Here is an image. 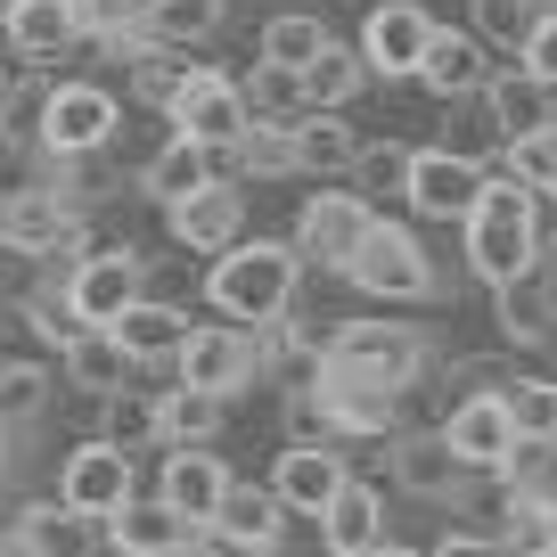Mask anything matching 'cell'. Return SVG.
Masks as SVG:
<instances>
[{
  "mask_svg": "<svg viewBox=\"0 0 557 557\" xmlns=\"http://www.w3.org/2000/svg\"><path fill=\"white\" fill-rule=\"evenodd\" d=\"M304 246L296 238H238L222 255H206V312L246 320V329H271L304 304Z\"/></svg>",
  "mask_w": 557,
  "mask_h": 557,
  "instance_id": "cell-1",
  "label": "cell"
},
{
  "mask_svg": "<svg viewBox=\"0 0 557 557\" xmlns=\"http://www.w3.org/2000/svg\"><path fill=\"white\" fill-rule=\"evenodd\" d=\"M541 189L533 181H517V173H492L484 181V206L459 222V262H468V278L475 287H508V278H524V271H541Z\"/></svg>",
  "mask_w": 557,
  "mask_h": 557,
  "instance_id": "cell-2",
  "label": "cell"
},
{
  "mask_svg": "<svg viewBox=\"0 0 557 557\" xmlns=\"http://www.w3.org/2000/svg\"><path fill=\"white\" fill-rule=\"evenodd\" d=\"M426 369H435V336L410 329V320H329V369H320V377L410 394Z\"/></svg>",
  "mask_w": 557,
  "mask_h": 557,
  "instance_id": "cell-3",
  "label": "cell"
},
{
  "mask_svg": "<svg viewBox=\"0 0 557 557\" xmlns=\"http://www.w3.org/2000/svg\"><path fill=\"white\" fill-rule=\"evenodd\" d=\"M345 278L361 287V296H377V304H426L443 287V271H435V255H426V238H418L410 222H369V238L352 246V262H345Z\"/></svg>",
  "mask_w": 557,
  "mask_h": 557,
  "instance_id": "cell-4",
  "label": "cell"
},
{
  "mask_svg": "<svg viewBox=\"0 0 557 557\" xmlns=\"http://www.w3.org/2000/svg\"><path fill=\"white\" fill-rule=\"evenodd\" d=\"M173 377H189V385H206V394H222V401H238L246 385L262 377V329H246V320H197L189 329V345H181V361H173Z\"/></svg>",
  "mask_w": 557,
  "mask_h": 557,
  "instance_id": "cell-5",
  "label": "cell"
},
{
  "mask_svg": "<svg viewBox=\"0 0 557 557\" xmlns=\"http://www.w3.org/2000/svg\"><path fill=\"white\" fill-rule=\"evenodd\" d=\"M58 500H74L83 517L107 524L123 500H139V451H123V443H107L99 426H90V435L58 459Z\"/></svg>",
  "mask_w": 557,
  "mask_h": 557,
  "instance_id": "cell-6",
  "label": "cell"
},
{
  "mask_svg": "<svg viewBox=\"0 0 557 557\" xmlns=\"http://www.w3.org/2000/svg\"><path fill=\"white\" fill-rule=\"evenodd\" d=\"M34 139L50 148V157H90V148H115V139H123L115 90H99V83H58L50 99H41V115H34Z\"/></svg>",
  "mask_w": 557,
  "mask_h": 557,
  "instance_id": "cell-7",
  "label": "cell"
},
{
  "mask_svg": "<svg viewBox=\"0 0 557 557\" xmlns=\"http://www.w3.org/2000/svg\"><path fill=\"white\" fill-rule=\"evenodd\" d=\"M66 287H74V304H83L90 329H115V320L148 296V262H139L123 238H107V246H83V255L66 262Z\"/></svg>",
  "mask_w": 557,
  "mask_h": 557,
  "instance_id": "cell-8",
  "label": "cell"
},
{
  "mask_svg": "<svg viewBox=\"0 0 557 557\" xmlns=\"http://www.w3.org/2000/svg\"><path fill=\"white\" fill-rule=\"evenodd\" d=\"M164 123H173V132L213 139V148H238V132L255 123V107H246V83H238V74L189 66V74H181V90H173V107H164Z\"/></svg>",
  "mask_w": 557,
  "mask_h": 557,
  "instance_id": "cell-9",
  "label": "cell"
},
{
  "mask_svg": "<svg viewBox=\"0 0 557 557\" xmlns=\"http://www.w3.org/2000/svg\"><path fill=\"white\" fill-rule=\"evenodd\" d=\"M369 222H377V206H369L361 189H320V197H304V213H296V246H304V262L312 271H336L345 278V262H352V246L369 238Z\"/></svg>",
  "mask_w": 557,
  "mask_h": 557,
  "instance_id": "cell-10",
  "label": "cell"
},
{
  "mask_svg": "<svg viewBox=\"0 0 557 557\" xmlns=\"http://www.w3.org/2000/svg\"><path fill=\"white\" fill-rule=\"evenodd\" d=\"M484 164L468 157V148H418L410 164V197L401 206L418 213V222H468L475 206H484Z\"/></svg>",
  "mask_w": 557,
  "mask_h": 557,
  "instance_id": "cell-11",
  "label": "cell"
},
{
  "mask_svg": "<svg viewBox=\"0 0 557 557\" xmlns=\"http://www.w3.org/2000/svg\"><path fill=\"white\" fill-rule=\"evenodd\" d=\"M222 492H230V459L213 451V443H164L157 451V500L173 508L181 524L206 533L213 508H222Z\"/></svg>",
  "mask_w": 557,
  "mask_h": 557,
  "instance_id": "cell-12",
  "label": "cell"
},
{
  "mask_svg": "<svg viewBox=\"0 0 557 557\" xmlns=\"http://www.w3.org/2000/svg\"><path fill=\"white\" fill-rule=\"evenodd\" d=\"M206 181H238V173H230V148H213V139L164 123L157 157L139 164V197H148V206H181V197H197Z\"/></svg>",
  "mask_w": 557,
  "mask_h": 557,
  "instance_id": "cell-13",
  "label": "cell"
},
{
  "mask_svg": "<svg viewBox=\"0 0 557 557\" xmlns=\"http://www.w3.org/2000/svg\"><path fill=\"white\" fill-rule=\"evenodd\" d=\"M435 41V17H426V0H377L361 25V58L377 83H418V58Z\"/></svg>",
  "mask_w": 557,
  "mask_h": 557,
  "instance_id": "cell-14",
  "label": "cell"
},
{
  "mask_svg": "<svg viewBox=\"0 0 557 557\" xmlns=\"http://www.w3.org/2000/svg\"><path fill=\"white\" fill-rule=\"evenodd\" d=\"M443 443H451L468 468H484V475H508V459H517V410H508V394H468V401H451L443 410Z\"/></svg>",
  "mask_w": 557,
  "mask_h": 557,
  "instance_id": "cell-15",
  "label": "cell"
},
{
  "mask_svg": "<svg viewBox=\"0 0 557 557\" xmlns=\"http://www.w3.org/2000/svg\"><path fill=\"white\" fill-rule=\"evenodd\" d=\"M0 41L25 58V66H50V58L83 50V0H0Z\"/></svg>",
  "mask_w": 557,
  "mask_h": 557,
  "instance_id": "cell-16",
  "label": "cell"
},
{
  "mask_svg": "<svg viewBox=\"0 0 557 557\" xmlns=\"http://www.w3.org/2000/svg\"><path fill=\"white\" fill-rule=\"evenodd\" d=\"M345 475H352V468H345V451H336V443H320V435L278 443V459H271V492L296 508V517H320V508L345 492Z\"/></svg>",
  "mask_w": 557,
  "mask_h": 557,
  "instance_id": "cell-17",
  "label": "cell"
},
{
  "mask_svg": "<svg viewBox=\"0 0 557 557\" xmlns=\"http://www.w3.org/2000/svg\"><path fill=\"white\" fill-rule=\"evenodd\" d=\"M287 517H296V508L271 492V475H262V484H238V475H230V492H222L206 533L222 541V549H278V541H287Z\"/></svg>",
  "mask_w": 557,
  "mask_h": 557,
  "instance_id": "cell-18",
  "label": "cell"
},
{
  "mask_svg": "<svg viewBox=\"0 0 557 557\" xmlns=\"http://www.w3.org/2000/svg\"><path fill=\"white\" fill-rule=\"evenodd\" d=\"M164 222H173V246H189V255H222V246L246 238V197H238V181H206L197 197L164 206Z\"/></svg>",
  "mask_w": 557,
  "mask_h": 557,
  "instance_id": "cell-19",
  "label": "cell"
},
{
  "mask_svg": "<svg viewBox=\"0 0 557 557\" xmlns=\"http://www.w3.org/2000/svg\"><path fill=\"white\" fill-rule=\"evenodd\" d=\"M492 83V41L475 25H435L426 58H418V90H435V99H468V90Z\"/></svg>",
  "mask_w": 557,
  "mask_h": 557,
  "instance_id": "cell-20",
  "label": "cell"
},
{
  "mask_svg": "<svg viewBox=\"0 0 557 557\" xmlns=\"http://www.w3.org/2000/svg\"><path fill=\"white\" fill-rule=\"evenodd\" d=\"M107 549H123V557H181V549H222V541L197 533V524H181L164 500H123L115 517H107Z\"/></svg>",
  "mask_w": 557,
  "mask_h": 557,
  "instance_id": "cell-21",
  "label": "cell"
},
{
  "mask_svg": "<svg viewBox=\"0 0 557 557\" xmlns=\"http://www.w3.org/2000/svg\"><path fill=\"white\" fill-rule=\"evenodd\" d=\"M189 329H197V320L181 312V296H157V287H148V296H139L132 312L115 320L123 352H132L139 369H173V361H181V345H189Z\"/></svg>",
  "mask_w": 557,
  "mask_h": 557,
  "instance_id": "cell-22",
  "label": "cell"
},
{
  "mask_svg": "<svg viewBox=\"0 0 557 557\" xmlns=\"http://www.w3.org/2000/svg\"><path fill=\"white\" fill-rule=\"evenodd\" d=\"M312 524H320V549H336V557H377V541H385V492L361 484V475H345V492H336Z\"/></svg>",
  "mask_w": 557,
  "mask_h": 557,
  "instance_id": "cell-23",
  "label": "cell"
},
{
  "mask_svg": "<svg viewBox=\"0 0 557 557\" xmlns=\"http://www.w3.org/2000/svg\"><path fill=\"white\" fill-rule=\"evenodd\" d=\"M484 107H492V132H500V148L517 132H541V123H557V83H541L533 66H492V83H484Z\"/></svg>",
  "mask_w": 557,
  "mask_h": 557,
  "instance_id": "cell-24",
  "label": "cell"
},
{
  "mask_svg": "<svg viewBox=\"0 0 557 557\" xmlns=\"http://www.w3.org/2000/svg\"><path fill=\"white\" fill-rule=\"evenodd\" d=\"M385 475H394L410 500H451L459 492V475H468V459L443 443V426L435 435H394V451H385Z\"/></svg>",
  "mask_w": 557,
  "mask_h": 557,
  "instance_id": "cell-25",
  "label": "cell"
},
{
  "mask_svg": "<svg viewBox=\"0 0 557 557\" xmlns=\"http://www.w3.org/2000/svg\"><path fill=\"white\" fill-rule=\"evenodd\" d=\"M58 369H66V394H90V401L139 377V361L123 352V336H115V329H83L66 352H58Z\"/></svg>",
  "mask_w": 557,
  "mask_h": 557,
  "instance_id": "cell-26",
  "label": "cell"
},
{
  "mask_svg": "<svg viewBox=\"0 0 557 557\" xmlns=\"http://www.w3.org/2000/svg\"><path fill=\"white\" fill-rule=\"evenodd\" d=\"M352 107H304L296 115V173H320V181H345L352 173Z\"/></svg>",
  "mask_w": 557,
  "mask_h": 557,
  "instance_id": "cell-27",
  "label": "cell"
},
{
  "mask_svg": "<svg viewBox=\"0 0 557 557\" xmlns=\"http://www.w3.org/2000/svg\"><path fill=\"white\" fill-rule=\"evenodd\" d=\"M500 549H524V557H557V500L549 492H524L508 475V500H500V524H492Z\"/></svg>",
  "mask_w": 557,
  "mask_h": 557,
  "instance_id": "cell-28",
  "label": "cell"
},
{
  "mask_svg": "<svg viewBox=\"0 0 557 557\" xmlns=\"http://www.w3.org/2000/svg\"><path fill=\"white\" fill-rule=\"evenodd\" d=\"M90 541H107V524L83 517L74 500H25V549L34 557H83Z\"/></svg>",
  "mask_w": 557,
  "mask_h": 557,
  "instance_id": "cell-29",
  "label": "cell"
},
{
  "mask_svg": "<svg viewBox=\"0 0 557 557\" xmlns=\"http://www.w3.org/2000/svg\"><path fill=\"white\" fill-rule=\"evenodd\" d=\"M222 25H230V0H148L139 9V34L173 41V50H206Z\"/></svg>",
  "mask_w": 557,
  "mask_h": 557,
  "instance_id": "cell-30",
  "label": "cell"
},
{
  "mask_svg": "<svg viewBox=\"0 0 557 557\" xmlns=\"http://www.w3.org/2000/svg\"><path fill=\"white\" fill-rule=\"evenodd\" d=\"M90 426H99L107 443H123V451H164V418H157V394H139V385H115V394H99Z\"/></svg>",
  "mask_w": 557,
  "mask_h": 557,
  "instance_id": "cell-31",
  "label": "cell"
},
{
  "mask_svg": "<svg viewBox=\"0 0 557 557\" xmlns=\"http://www.w3.org/2000/svg\"><path fill=\"white\" fill-rule=\"evenodd\" d=\"M410 164H418V148L410 139H361V148H352V189L369 197V206H401V197H410Z\"/></svg>",
  "mask_w": 557,
  "mask_h": 557,
  "instance_id": "cell-32",
  "label": "cell"
},
{
  "mask_svg": "<svg viewBox=\"0 0 557 557\" xmlns=\"http://www.w3.org/2000/svg\"><path fill=\"white\" fill-rule=\"evenodd\" d=\"M492 320H500L508 345H549L557 336V312H549V287H541V271L508 278V287H492Z\"/></svg>",
  "mask_w": 557,
  "mask_h": 557,
  "instance_id": "cell-33",
  "label": "cell"
},
{
  "mask_svg": "<svg viewBox=\"0 0 557 557\" xmlns=\"http://www.w3.org/2000/svg\"><path fill=\"white\" fill-rule=\"evenodd\" d=\"M222 410H230V401L206 394V385H189V377H173V385L157 394L164 443H213V435H222Z\"/></svg>",
  "mask_w": 557,
  "mask_h": 557,
  "instance_id": "cell-34",
  "label": "cell"
},
{
  "mask_svg": "<svg viewBox=\"0 0 557 557\" xmlns=\"http://www.w3.org/2000/svg\"><path fill=\"white\" fill-rule=\"evenodd\" d=\"M230 173L238 181H287L296 173V123H246L238 148H230Z\"/></svg>",
  "mask_w": 557,
  "mask_h": 557,
  "instance_id": "cell-35",
  "label": "cell"
},
{
  "mask_svg": "<svg viewBox=\"0 0 557 557\" xmlns=\"http://www.w3.org/2000/svg\"><path fill=\"white\" fill-rule=\"evenodd\" d=\"M238 83H246V107H255L262 123H296L304 107H312L304 99V66H278V58H262V50H255V66H246Z\"/></svg>",
  "mask_w": 557,
  "mask_h": 557,
  "instance_id": "cell-36",
  "label": "cell"
},
{
  "mask_svg": "<svg viewBox=\"0 0 557 557\" xmlns=\"http://www.w3.org/2000/svg\"><path fill=\"white\" fill-rule=\"evenodd\" d=\"M369 83H377V74H369V58L345 50V41H329V50L304 66V99H312V107H352Z\"/></svg>",
  "mask_w": 557,
  "mask_h": 557,
  "instance_id": "cell-37",
  "label": "cell"
},
{
  "mask_svg": "<svg viewBox=\"0 0 557 557\" xmlns=\"http://www.w3.org/2000/svg\"><path fill=\"white\" fill-rule=\"evenodd\" d=\"M262 58H278V66H312L320 50H329V25L304 17V9H278V17H262Z\"/></svg>",
  "mask_w": 557,
  "mask_h": 557,
  "instance_id": "cell-38",
  "label": "cell"
},
{
  "mask_svg": "<svg viewBox=\"0 0 557 557\" xmlns=\"http://www.w3.org/2000/svg\"><path fill=\"white\" fill-rule=\"evenodd\" d=\"M181 74H189V66H181L173 41H139V50H132V99L164 115V107H173V90H181Z\"/></svg>",
  "mask_w": 557,
  "mask_h": 557,
  "instance_id": "cell-39",
  "label": "cell"
},
{
  "mask_svg": "<svg viewBox=\"0 0 557 557\" xmlns=\"http://www.w3.org/2000/svg\"><path fill=\"white\" fill-rule=\"evenodd\" d=\"M533 17H541V0H468V25L492 41V50H524Z\"/></svg>",
  "mask_w": 557,
  "mask_h": 557,
  "instance_id": "cell-40",
  "label": "cell"
},
{
  "mask_svg": "<svg viewBox=\"0 0 557 557\" xmlns=\"http://www.w3.org/2000/svg\"><path fill=\"white\" fill-rule=\"evenodd\" d=\"M50 394H58V377L41 361H0V410H9V418H41Z\"/></svg>",
  "mask_w": 557,
  "mask_h": 557,
  "instance_id": "cell-41",
  "label": "cell"
},
{
  "mask_svg": "<svg viewBox=\"0 0 557 557\" xmlns=\"http://www.w3.org/2000/svg\"><path fill=\"white\" fill-rule=\"evenodd\" d=\"M508 173L533 181L541 197H557V123H541V132H517V139H508Z\"/></svg>",
  "mask_w": 557,
  "mask_h": 557,
  "instance_id": "cell-42",
  "label": "cell"
},
{
  "mask_svg": "<svg viewBox=\"0 0 557 557\" xmlns=\"http://www.w3.org/2000/svg\"><path fill=\"white\" fill-rule=\"evenodd\" d=\"M508 475H517L524 492H549L557 500V435H524L517 459H508Z\"/></svg>",
  "mask_w": 557,
  "mask_h": 557,
  "instance_id": "cell-43",
  "label": "cell"
},
{
  "mask_svg": "<svg viewBox=\"0 0 557 557\" xmlns=\"http://www.w3.org/2000/svg\"><path fill=\"white\" fill-rule=\"evenodd\" d=\"M517 58L541 74V83H557V17H549V9L533 17V34H524V50H517Z\"/></svg>",
  "mask_w": 557,
  "mask_h": 557,
  "instance_id": "cell-44",
  "label": "cell"
},
{
  "mask_svg": "<svg viewBox=\"0 0 557 557\" xmlns=\"http://www.w3.org/2000/svg\"><path fill=\"white\" fill-rule=\"evenodd\" d=\"M9 230H17V181H0V246H9Z\"/></svg>",
  "mask_w": 557,
  "mask_h": 557,
  "instance_id": "cell-45",
  "label": "cell"
},
{
  "mask_svg": "<svg viewBox=\"0 0 557 557\" xmlns=\"http://www.w3.org/2000/svg\"><path fill=\"white\" fill-rule=\"evenodd\" d=\"M9 443H17V418L0 410V475H9Z\"/></svg>",
  "mask_w": 557,
  "mask_h": 557,
  "instance_id": "cell-46",
  "label": "cell"
},
{
  "mask_svg": "<svg viewBox=\"0 0 557 557\" xmlns=\"http://www.w3.org/2000/svg\"><path fill=\"white\" fill-rule=\"evenodd\" d=\"M0 115H9V66H0Z\"/></svg>",
  "mask_w": 557,
  "mask_h": 557,
  "instance_id": "cell-47",
  "label": "cell"
},
{
  "mask_svg": "<svg viewBox=\"0 0 557 557\" xmlns=\"http://www.w3.org/2000/svg\"><path fill=\"white\" fill-rule=\"evenodd\" d=\"M541 9H549V17H557V0H541Z\"/></svg>",
  "mask_w": 557,
  "mask_h": 557,
  "instance_id": "cell-48",
  "label": "cell"
}]
</instances>
